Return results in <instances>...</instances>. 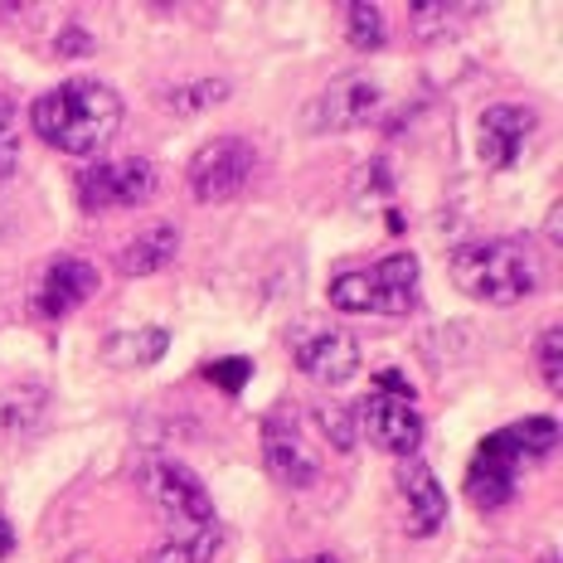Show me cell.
Returning <instances> with one entry per match:
<instances>
[{
	"label": "cell",
	"instance_id": "9",
	"mask_svg": "<svg viewBox=\"0 0 563 563\" xmlns=\"http://www.w3.org/2000/svg\"><path fill=\"white\" fill-rule=\"evenodd\" d=\"M291 360H297V369L307 374V379L335 389V384L355 379L360 340L350 331H335V325H301V331L291 335Z\"/></svg>",
	"mask_w": 563,
	"mask_h": 563
},
{
	"label": "cell",
	"instance_id": "17",
	"mask_svg": "<svg viewBox=\"0 0 563 563\" xmlns=\"http://www.w3.org/2000/svg\"><path fill=\"white\" fill-rule=\"evenodd\" d=\"M224 544L229 534L214 525H205V530H185V534H170L166 544L156 549V563H219L224 559Z\"/></svg>",
	"mask_w": 563,
	"mask_h": 563
},
{
	"label": "cell",
	"instance_id": "27",
	"mask_svg": "<svg viewBox=\"0 0 563 563\" xmlns=\"http://www.w3.org/2000/svg\"><path fill=\"white\" fill-rule=\"evenodd\" d=\"M5 132H15V108H10V98L0 92V136Z\"/></svg>",
	"mask_w": 563,
	"mask_h": 563
},
{
	"label": "cell",
	"instance_id": "6",
	"mask_svg": "<svg viewBox=\"0 0 563 563\" xmlns=\"http://www.w3.org/2000/svg\"><path fill=\"white\" fill-rule=\"evenodd\" d=\"M161 175L146 156H117V161H98L78 175V205L88 214H108V209H136L156 195Z\"/></svg>",
	"mask_w": 563,
	"mask_h": 563
},
{
	"label": "cell",
	"instance_id": "1",
	"mask_svg": "<svg viewBox=\"0 0 563 563\" xmlns=\"http://www.w3.org/2000/svg\"><path fill=\"white\" fill-rule=\"evenodd\" d=\"M30 122L49 146L68 151V156H92L122 126V98L98 78H68L44 98H34Z\"/></svg>",
	"mask_w": 563,
	"mask_h": 563
},
{
	"label": "cell",
	"instance_id": "19",
	"mask_svg": "<svg viewBox=\"0 0 563 563\" xmlns=\"http://www.w3.org/2000/svg\"><path fill=\"white\" fill-rule=\"evenodd\" d=\"M224 98H229V84H224V78H199V84H180V88L166 92V112L195 117V112L214 108V102H224Z\"/></svg>",
	"mask_w": 563,
	"mask_h": 563
},
{
	"label": "cell",
	"instance_id": "11",
	"mask_svg": "<svg viewBox=\"0 0 563 563\" xmlns=\"http://www.w3.org/2000/svg\"><path fill=\"white\" fill-rule=\"evenodd\" d=\"M534 132H539L534 108H525V102H496V108H486L476 122V151L486 166L510 170L515 161L530 151Z\"/></svg>",
	"mask_w": 563,
	"mask_h": 563
},
{
	"label": "cell",
	"instance_id": "23",
	"mask_svg": "<svg viewBox=\"0 0 563 563\" xmlns=\"http://www.w3.org/2000/svg\"><path fill=\"white\" fill-rule=\"evenodd\" d=\"M539 369H544V389L559 394L563 389V331L559 325H549L539 335Z\"/></svg>",
	"mask_w": 563,
	"mask_h": 563
},
{
	"label": "cell",
	"instance_id": "14",
	"mask_svg": "<svg viewBox=\"0 0 563 563\" xmlns=\"http://www.w3.org/2000/svg\"><path fill=\"white\" fill-rule=\"evenodd\" d=\"M398 490L408 500V520H413V534H438V525L448 520V490L438 486V476L428 472L422 456H398Z\"/></svg>",
	"mask_w": 563,
	"mask_h": 563
},
{
	"label": "cell",
	"instance_id": "15",
	"mask_svg": "<svg viewBox=\"0 0 563 563\" xmlns=\"http://www.w3.org/2000/svg\"><path fill=\"white\" fill-rule=\"evenodd\" d=\"M49 389L44 384H10L0 389V442H25L44 428Z\"/></svg>",
	"mask_w": 563,
	"mask_h": 563
},
{
	"label": "cell",
	"instance_id": "22",
	"mask_svg": "<svg viewBox=\"0 0 563 563\" xmlns=\"http://www.w3.org/2000/svg\"><path fill=\"white\" fill-rule=\"evenodd\" d=\"M316 428L325 432V438H331V448L335 452H350L355 448V413H350V408H316Z\"/></svg>",
	"mask_w": 563,
	"mask_h": 563
},
{
	"label": "cell",
	"instance_id": "5",
	"mask_svg": "<svg viewBox=\"0 0 563 563\" xmlns=\"http://www.w3.org/2000/svg\"><path fill=\"white\" fill-rule=\"evenodd\" d=\"M136 481H141V490H146L151 506L166 515L180 534L214 525V496H209V486L185 462H175V456H146Z\"/></svg>",
	"mask_w": 563,
	"mask_h": 563
},
{
	"label": "cell",
	"instance_id": "10",
	"mask_svg": "<svg viewBox=\"0 0 563 563\" xmlns=\"http://www.w3.org/2000/svg\"><path fill=\"white\" fill-rule=\"evenodd\" d=\"M379 102H384V92L374 78H365V74L335 78L307 108V126L311 132H355V126H369L374 117H379Z\"/></svg>",
	"mask_w": 563,
	"mask_h": 563
},
{
	"label": "cell",
	"instance_id": "7",
	"mask_svg": "<svg viewBox=\"0 0 563 563\" xmlns=\"http://www.w3.org/2000/svg\"><path fill=\"white\" fill-rule=\"evenodd\" d=\"M257 170V151L243 136H214L209 146L195 151L190 161V195L199 205H224V199L243 195V185Z\"/></svg>",
	"mask_w": 563,
	"mask_h": 563
},
{
	"label": "cell",
	"instance_id": "3",
	"mask_svg": "<svg viewBox=\"0 0 563 563\" xmlns=\"http://www.w3.org/2000/svg\"><path fill=\"white\" fill-rule=\"evenodd\" d=\"M452 282L472 301L486 307H515L544 287V267L520 239H481L452 253Z\"/></svg>",
	"mask_w": 563,
	"mask_h": 563
},
{
	"label": "cell",
	"instance_id": "24",
	"mask_svg": "<svg viewBox=\"0 0 563 563\" xmlns=\"http://www.w3.org/2000/svg\"><path fill=\"white\" fill-rule=\"evenodd\" d=\"M205 379L214 384V389H224V394H239L243 384L253 379V360H243V355H233V360H209V365H205Z\"/></svg>",
	"mask_w": 563,
	"mask_h": 563
},
{
	"label": "cell",
	"instance_id": "2",
	"mask_svg": "<svg viewBox=\"0 0 563 563\" xmlns=\"http://www.w3.org/2000/svg\"><path fill=\"white\" fill-rule=\"evenodd\" d=\"M559 448V422L554 418H525L515 428L490 432L472 456V472H466V496L476 500V510H500L515 496V481L525 466L544 462Z\"/></svg>",
	"mask_w": 563,
	"mask_h": 563
},
{
	"label": "cell",
	"instance_id": "13",
	"mask_svg": "<svg viewBox=\"0 0 563 563\" xmlns=\"http://www.w3.org/2000/svg\"><path fill=\"white\" fill-rule=\"evenodd\" d=\"M263 462H267V472L291 490H307L311 481L321 476V462L311 456L307 438L297 432V422H287L282 413H273L263 422Z\"/></svg>",
	"mask_w": 563,
	"mask_h": 563
},
{
	"label": "cell",
	"instance_id": "8",
	"mask_svg": "<svg viewBox=\"0 0 563 563\" xmlns=\"http://www.w3.org/2000/svg\"><path fill=\"white\" fill-rule=\"evenodd\" d=\"M350 413H355V432H365L379 452H389V456H413L418 452L422 418H418V404L408 394L374 389V394L360 398Z\"/></svg>",
	"mask_w": 563,
	"mask_h": 563
},
{
	"label": "cell",
	"instance_id": "18",
	"mask_svg": "<svg viewBox=\"0 0 563 563\" xmlns=\"http://www.w3.org/2000/svg\"><path fill=\"white\" fill-rule=\"evenodd\" d=\"M481 15V5H413L408 10V25H413V40L422 44H438L462 34V25H472Z\"/></svg>",
	"mask_w": 563,
	"mask_h": 563
},
{
	"label": "cell",
	"instance_id": "20",
	"mask_svg": "<svg viewBox=\"0 0 563 563\" xmlns=\"http://www.w3.org/2000/svg\"><path fill=\"white\" fill-rule=\"evenodd\" d=\"M166 331H136V335H112V345H108V360H122V365H151V360H161L166 355Z\"/></svg>",
	"mask_w": 563,
	"mask_h": 563
},
{
	"label": "cell",
	"instance_id": "12",
	"mask_svg": "<svg viewBox=\"0 0 563 563\" xmlns=\"http://www.w3.org/2000/svg\"><path fill=\"white\" fill-rule=\"evenodd\" d=\"M98 287H102V277H98V267H92L88 257H49L40 282H34V311L58 321V316L84 307Z\"/></svg>",
	"mask_w": 563,
	"mask_h": 563
},
{
	"label": "cell",
	"instance_id": "26",
	"mask_svg": "<svg viewBox=\"0 0 563 563\" xmlns=\"http://www.w3.org/2000/svg\"><path fill=\"white\" fill-rule=\"evenodd\" d=\"M10 554H15V530H10V520L0 515V563H5Z\"/></svg>",
	"mask_w": 563,
	"mask_h": 563
},
{
	"label": "cell",
	"instance_id": "25",
	"mask_svg": "<svg viewBox=\"0 0 563 563\" xmlns=\"http://www.w3.org/2000/svg\"><path fill=\"white\" fill-rule=\"evenodd\" d=\"M54 49H58V54H84V49H92V40H88V34L78 30V25H68V30L54 40Z\"/></svg>",
	"mask_w": 563,
	"mask_h": 563
},
{
	"label": "cell",
	"instance_id": "28",
	"mask_svg": "<svg viewBox=\"0 0 563 563\" xmlns=\"http://www.w3.org/2000/svg\"><path fill=\"white\" fill-rule=\"evenodd\" d=\"M301 563H340V559H331V554H316V559H301Z\"/></svg>",
	"mask_w": 563,
	"mask_h": 563
},
{
	"label": "cell",
	"instance_id": "4",
	"mask_svg": "<svg viewBox=\"0 0 563 563\" xmlns=\"http://www.w3.org/2000/svg\"><path fill=\"white\" fill-rule=\"evenodd\" d=\"M422 301V267L413 253H389L369 267L331 277V307L350 316H408Z\"/></svg>",
	"mask_w": 563,
	"mask_h": 563
},
{
	"label": "cell",
	"instance_id": "16",
	"mask_svg": "<svg viewBox=\"0 0 563 563\" xmlns=\"http://www.w3.org/2000/svg\"><path fill=\"white\" fill-rule=\"evenodd\" d=\"M175 249H180V229H175V224H151V229H141L132 243H122L117 267H122L126 277L161 273V267L175 257Z\"/></svg>",
	"mask_w": 563,
	"mask_h": 563
},
{
	"label": "cell",
	"instance_id": "21",
	"mask_svg": "<svg viewBox=\"0 0 563 563\" xmlns=\"http://www.w3.org/2000/svg\"><path fill=\"white\" fill-rule=\"evenodd\" d=\"M345 30H350V44H355V49H379V44L389 40L384 10L379 5H365V0H355V5L345 10Z\"/></svg>",
	"mask_w": 563,
	"mask_h": 563
}]
</instances>
